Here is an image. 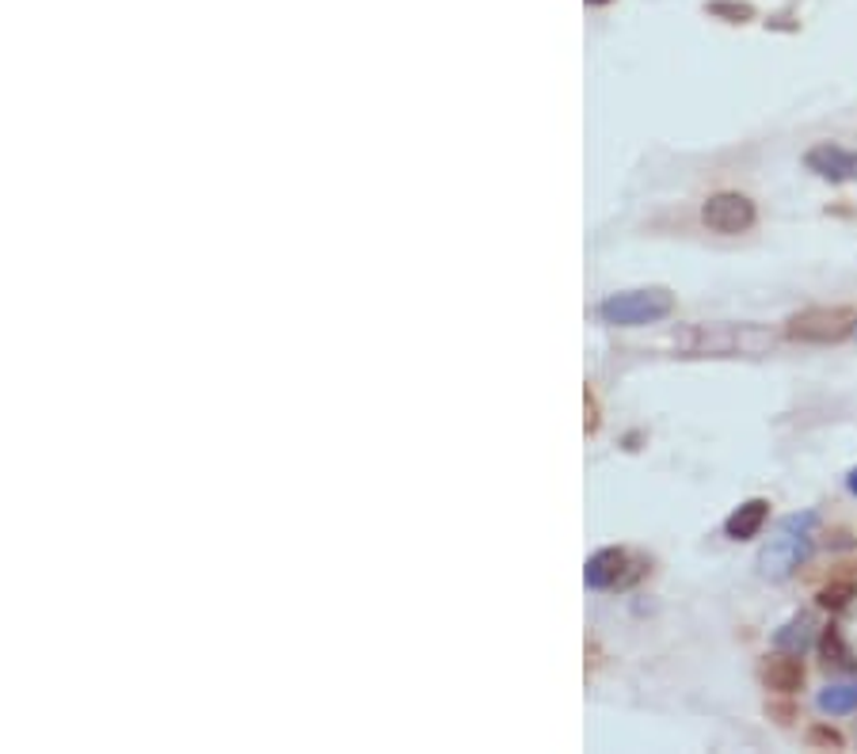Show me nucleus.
Here are the masks:
<instances>
[{"instance_id": "obj_8", "label": "nucleus", "mask_w": 857, "mask_h": 754, "mask_svg": "<svg viewBox=\"0 0 857 754\" xmlns=\"http://www.w3.org/2000/svg\"><path fill=\"white\" fill-rule=\"evenodd\" d=\"M816 637H819V617L816 614H796V617H789L778 632H773V648H778V652H789V655H804L811 644H816Z\"/></svg>"}, {"instance_id": "obj_9", "label": "nucleus", "mask_w": 857, "mask_h": 754, "mask_svg": "<svg viewBox=\"0 0 857 754\" xmlns=\"http://www.w3.org/2000/svg\"><path fill=\"white\" fill-rule=\"evenodd\" d=\"M766 519H770V503H766V499H747V503H740L725 519V534L732 537V541H751V537L763 534Z\"/></svg>"}, {"instance_id": "obj_5", "label": "nucleus", "mask_w": 857, "mask_h": 754, "mask_svg": "<svg viewBox=\"0 0 857 754\" xmlns=\"http://www.w3.org/2000/svg\"><path fill=\"white\" fill-rule=\"evenodd\" d=\"M755 218H758L755 203H751L747 195H740V191H720V195H713L709 203L702 206V221L720 237L747 233V229L755 226Z\"/></svg>"}, {"instance_id": "obj_13", "label": "nucleus", "mask_w": 857, "mask_h": 754, "mask_svg": "<svg viewBox=\"0 0 857 754\" xmlns=\"http://www.w3.org/2000/svg\"><path fill=\"white\" fill-rule=\"evenodd\" d=\"M857 595V579H831V584L819 591V606L823 610H846Z\"/></svg>"}, {"instance_id": "obj_7", "label": "nucleus", "mask_w": 857, "mask_h": 754, "mask_svg": "<svg viewBox=\"0 0 857 754\" xmlns=\"http://www.w3.org/2000/svg\"><path fill=\"white\" fill-rule=\"evenodd\" d=\"M804 168L816 171L819 179H831V183H846L857 176V149H846L839 141H819L804 153Z\"/></svg>"}, {"instance_id": "obj_2", "label": "nucleus", "mask_w": 857, "mask_h": 754, "mask_svg": "<svg viewBox=\"0 0 857 754\" xmlns=\"http://www.w3.org/2000/svg\"><path fill=\"white\" fill-rule=\"evenodd\" d=\"M816 511H796L789 519H781L773 526L770 541L758 552V572L763 579H789L804 564V557L811 552V537H816Z\"/></svg>"}, {"instance_id": "obj_16", "label": "nucleus", "mask_w": 857, "mask_h": 754, "mask_svg": "<svg viewBox=\"0 0 857 754\" xmlns=\"http://www.w3.org/2000/svg\"><path fill=\"white\" fill-rule=\"evenodd\" d=\"M811 743H827V746H842V736L831 728H816L811 731Z\"/></svg>"}, {"instance_id": "obj_15", "label": "nucleus", "mask_w": 857, "mask_h": 754, "mask_svg": "<svg viewBox=\"0 0 857 754\" xmlns=\"http://www.w3.org/2000/svg\"><path fill=\"white\" fill-rule=\"evenodd\" d=\"M584 408H587V431L599 427V408H594V393L584 389Z\"/></svg>"}, {"instance_id": "obj_1", "label": "nucleus", "mask_w": 857, "mask_h": 754, "mask_svg": "<svg viewBox=\"0 0 857 754\" xmlns=\"http://www.w3.org/2000/svg\"><path fill=\"white\" fill-rule=\"evenodd\" d=\"M675 347L690 358H758L773 347L763 324H690L675 332Z\"/></svg>"}, {"instance_id": "obj_12", "label": "nucleus", "mask_w": 857, "mask_h": 754, "mask_svg": "<svg viewBox=\"0 0 857 754\" xmlns=\"http://www.w3.org/2000/svg\"><path fill=\"white\" fill-rule=\"evenodd\" d=\"M819 652H823L827 667H831V663H834V667H846V670L857 667L854 652L846 648V640H842L839 629H823V637H819Z\"/></svg>"}, {"instance_id": "obj_18", "label": "nucleus", "mask_w": 857, "mask_h": 754, "mask_svg": "<svg viewBox=\"0 0 857 754\" xmlns=\"http://www.w3.org/2000/svg\"><path fill=\"white\" fill-rule=\"evenodd\" d=\"M587 4H610V0H587Z\"/></svg>"}, {"instance_id": "obj_17", "label": "nucleus", "mask_w": 857, "mask_h": 754, "mask_svg": "<svg viewBox=\"0 0 857 754\" xmlns=\"http://www.w3.org/2000/svg\"><path fill=\"white\" fill-rule=\"evenodd\" d=\"M846 484H849V491H854V496H857V469H854V473H849V476H846Z\"/></svg>"}, {"instance_id": "obj_10", "label": "nucleus", "mask_w": 857, "mask_h": 754, "mask_svg": "<svg viewBox=\"0 0 857 754\" xmlns=\"http://www.w3.org/2000/svg\"><path fill=\"white\" fill-rule=\"evenodd\" d=\"M763 682H766V690H773V693H796L804 686L801 660L789 652L770 655V660L763 663Z\"/></svg>"}, {"instance_id": "obj_4", "label": "nucleus", "mask_w": 857, "mask_h": 754, "mask_svg": "<svg viewBox=\"0 0 857 754\" xmlns=\"http://www.w3.org/2000/svg\"><path fill=\"white\" fill-rule=\"evenodd\" d=\"M857 332L854 305H811L789 317L785 335L796 343H842Z\"/></svg>"}, {"instance_id": "obj_6", "label": "nucleus", "mask_w": 857, "mask_h": 754, "mask_svg": "<svg viewBox=\"0 0 857 754\" xmlns=\"http://www.w3.org/2000/svg\"><path fill=\"white\" fill-rule=\"evenodd\" d=\"M640 576V564H632L625 549H599L587 560L584 579L594 591H610V587H629Z\"/></svg>"}, {"instance_id": "obj_3", "label": "nucleus", "mask_w": 857, "mask_h": 754, "mask_svg": "<svg viewBox=\"0 0 857 754\" xmlns=\"http://www.w3.org/2000/svg\"><path fill=\"white\" fill-rule=\"evenodd\" d=\"M675 309V294L663 286H644V290H622V294H610L599 305V317L614 328H640L655 324V320L670 317Z\"/></svg>"}, {"instance_id": "obj_14", "label": "nucleus", "mask_w": 857, "mask_h": 754, "mask_svg": "<svg viewBox=\"0 0 857 754\" xmlns=\"http://www.w3.org/2000/svg\"><path fill=\"white\" fill-rule=\"evenodd\" d=\"M709 16H720L728 24H747V20H755V9L740 4V0H717V4H709Z\"/></svg>"}, {"instance_id": "obj_11", "label": "nucleus", "mask_w": 857, "mask_h": 754, "mask_svg": "<svg viewBox=\"0 0 857 754\" xmlns=\"http://www.w3.org/2000/svg\"><path fill=\"white\" fill-rule=\"evenodd\" d=\"M819 713H831V716H846L857 708V686L854 682H839V686H827L819 693Z\"/></svg>"}]
</instances>
